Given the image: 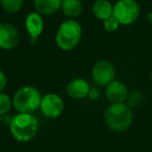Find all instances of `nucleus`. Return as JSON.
Masks as SVG:
<instances>
[{"instance_id": "1", "label": "nucleus", "mask_w": 152, "mask_h": 152, "mask_svg": "<svg viewBox=\"0 0 152 152\" xmlns=\"http://www.w3.org/2000/svg\"><path fill=\"white\" fill-rule=\"evenodd\" d=\"M40 129L39 120L34 114L18 113L11 119L10 132L20 143H27L36 137Z\"/></svg>"}, {"instance_id": "2", "label": "nucleus", "mask_w": 152, "mask_h": 152, "mask_svg": "<svg viewBox=\"0 0 152 152\" xmlns=\"http://www.w3.org/2000/svg\"><path fill=\"white\" fill-rule=\"evenodd\" d=\"M104 122L114 132L126 131L133 122L132 110L125 102L112 103L104 112Z\"/></svg>"}, {"instance_id": "3", "label": "nucleus", "mask_w": 152, "mask_h": 152, "mask_svg": "<svg viewBox=\"0 0 152 152\" xmlns=\"http://www.w3.org/2000/svg\"><path fill=\"white\" fill-rule=\"evenodd\" d=\"M83 38L81 24L75 19L61 22L55 32L56 46L63 51H71L77 47Z\"/></svg>"}, {"instance_id": "4", "label": "nucleus", "mask_w": 152, "mask_h": 152, "mask_svg": "<svg viewBox=\"0 0 152 152\" xmlns=\"http://www.w3.org/2000/svg\"><path fill=\"white\" fill-rule=\"evenodd\" d=\"M42 94L32 86H24L15 92L13 96V107L18 113L34 114L40 110Z\"/></svg>"}, {"instance_id": "5", "label": "nucleus", "mask_w": 152, "mask_h": 152, "mask_svg": "<svg viewBox=\"0 0 152 152\" xmlns=\"http://www.w3.org/2000/svg\"><path fill=\"white\" fill-rule=\"evenodd\" d=\"M141 7L137 0H118L114 5V16L120 25L133 24L140 17Z\"/></svg>"}, {"instance_id": "6", "label": "nucleus", "mask_w": 152, "mask_h": 152, "mask_svg": "<svg viewBox=\"0 0 152 152\" xmlns=\"http://www.w3.org/2000/svg\"><path fill=\"white\" fill-rule=\"evenodd\" d=\"M93 81L100 87H106L115 80L116 68L112 61L107 59H99L93 65L91 71Z\"/></svg>"}, {"instance_id": "7", "label": "nucleus", "mask_w": 152, "mask_h": 152, "mask_svg": "<svg viewBox=\"0 0 152 152\" xmlns=\"http://www.w3.org/2000/svg\"><path fill=\"white\" fill-rule=\"evenodd\" d=\"M65 110L63 98L55 93H47L42 96L40 110L43 116L48 119H57L61 116Z\"/></svg>"}, {"instance_id": "8", "label": "nucleus", "mask_w": 152, "mask_h": 152, "mask_svg": "<svg viewBox=\"0 0 152 152\" xmlns=\"http://www.w3.org/2000/svg\"><path fill=\"white\" fill-rule=\"evenodd\" d=\"M19 44V31L10 22H0V49L13 50Z\"/></svg>"}, {"instance_id": "9", "label": "nucleus", "mask_w": 152, "mask_h": 152, "mask_svg": "<svg viewBox=\"0 0 152 152\" xmlns=\"http://www.w3.org/2000/svg\"><path fill=\"white\" fill-rule=\"evenodd\" d=\"M128 96V88L120 80H113L105 87V97L110 103H124Z\"/></svg>"}, {"instance_id": "10", "label": "nucleus", "mask_w": 152, "mask_h": 152, "mask_svg": "<svg viewBox=\"0 0 152 152\" xmlns=\"http://www.w3.org/2000/svg\"><path fill=\"white\" fill-rule=\"evenodd\" d=\"M44 25L45 24L43 16L39 14L38 12H31L26 16L24 26H25L27 34H29L31 42H36L40 38V36L43 34V30H44Z\"/></svg>"}, {"instance_id": "11", "label": "nucleus", "mask_w": 152, "mask_h": 152, "mask_svg": "<svg viewBox=\"0 0 152 152\" xmlns=\"http://www.w3.org/2000/svg\"><path fill=\"white\" fill-rule=\"evenodd\" d=\"M91 91V86L83 78H74L68 83L66 86V92L68 96L72 99L80 100L89 97V93Z\"/></svg>"}, {"instance_id": "12", "label": "nucleus", "mask_w": 152, "mask_h": 152, "mask_svg": "<svg viewBox=\"0 0 152 152\" xmlns=\"http://www.w3.org/2000/svg\"><path fill=\"white\" fill-rule=\"evenodd\" d=\"M63 0H34L36 12L42 16H51L59 11Z\"/></svg>"}, {"instance_id": "13", "label": "nucleus", "mask_w": 152, "mask_h": 152, "mask_svg": "<svg viewBox=\"0 0 152 152\" xmlns=\"http://www.w3.org/2000/svg\"><path fill=\"white\" fill-rule=\"evenodd\" d=\"M92 12L95 18H97L100 21H104L113 16L114 5L108 0H95L92 7Z\"/></svg>"}, {"instance_id": "14", "label": "nucleus", "mask_w": 152, "mask_h": 152, "mask_svg": "<svg viewBox=\"0 0 152 152\" xmlns=\"http://www.w3.org/2000/svg\"><path fill=\"white\" fill-rule=\"evenodd\" d=\"M63 14L70 19L79 17L83 11V4L81 0H63L61 7Z\"/></svg>"}, {"instance_id": "15", "label": "nucleus", "mask_w": 152, "mask_h": 152, "mask_svg": "<svg viewBox=\"0 0 152 152\" xmlns=\"http://www.w3.org/2000/svg\"><path fill=\"white\" fill-rule=\"evenodd\" d=\"M0 5L7 13L16 14L23 7L24 0H0Z\"/></svg>"}, {"instance_id": "16", "label": "nucleus", "mask_w": 152, "mask_h": 152, "mask_svg": "<svg viewBox=\"0 0 152 152\" xmlns=\"http://www.w3.org/2000/svg\"><path fill=\"white\" fill-rule=\"evenodd\" d=\"M13 107V99L7 94L0 92V117L7 115Z\"/></svg>"}, {"instance_id": "17", "label": "nucleus", "mask_w": 152, "mask_h": 152, "mask_svg": "<svg viewBox=\"0 0 152 152\" xmlns=\"http://www.w3.org/2000/svg\"><path fill=\"white\" fill-rule=\"evenodd\" d=\"M128 105L133 106V107H137L144 102V95L141 92H132V93H129L128 96Z\"/></svg>"}, {"instance_id": "18", "label": "nucleus", "mask_w": 152, "mask_h": 152, "mask_svg": "<svg viewBox=\"0 0 152 152\" xmlns=\"http://www.w3.org/2000/svg\"><path fill=\"white\" fill-rule=\"evenodd\" d=\"M102 22H103L104 30L107 32H115L116 30H118L119 27H120V23H119V21L114 17V16L107 18V19L104 20V21H102Z\"/></svg>"}, {"instance_id": "19", "label": "nucleus", "mask_w": 152, "mask_h": 152, "mask_svg": "<svg viewBox=\"0 0 152 152\" xmlns=\"http://www.w3.org/2000/svg\"><path fill=\"white\" fill-rule=\"evenodd\" d=\"M7 86V77L4 72L0 70V92H3Z\"/></svg>"}, {"instance_id": "20", "label": "nucleus", "mask_w": 152, "mask_h": 152, "mask_svg": "<svg viewBox=\"0 0 152 152\" xmlns=\"http://www.w3.org/2000/svg\"><path fill=\"white\" fill-rule=\"evenodd\" d=\"M89 97L93 100L97 99V98L99 97V92H98V90L94 89V88H91V91H90V93H89Z\"/></svg>"}, {"instance_id": "21", "label": "nucleus", "mask_w": 152, "mask_h": 152, "mask_svg": "<svg viewBox=\"0 0 152 152\" xmlns=\"http://www.w3.org/2000/svg\"><path fill=\"white\" fill-rule=\"evenodd\" d=\"M148 17H149V21H150V24H151V27H152V14H150Z\"/></svg>"}, {"instance_id": "22", "label": "nucleus", "mask_w": 152, "mask_h": 152, "mask_svg": "<svg viewBox=\"0 0 152 152\" xmlns=\"http://www.w3.org/2000/svg\"><path fill=\"white\" fill-rule=\"evenodd\" d=\"M149 77H150V80H151V83H152V68H151V70H150V75H149Z\"/></svg>"}, {"instance_id": "23", "label": "nucleus", "mask_w": 152, "mask_h": 152, "mask_svg": "<svg viewBox=\"0 0 152 152\" xmlns=\"http://www.w3.org/2000/svg\"><path fill=\"white\" fill-rule=\"evenodd\" d=\"M0 120H1V117H0Z\"/></svg>"}]
</instances>
